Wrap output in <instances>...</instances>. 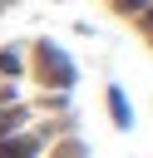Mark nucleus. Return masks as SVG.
Listing matches in <instances>:
<instances>
[{
    "label": "nucleus",
    "instance_id": "nucleus-5",
    "mask_svg": "<svg viewBox=\"0 0 153 158\" xmlns=\"http://www.w3.org/2000/svg\"><path fill=\"white\" fill-rule=\"evenodd\" d=\"M123 10H148V0H123Z\"/></svg>",
    "mask_w": 153,
    "mask_h": 158
},
{
    "label": "nucleus",
    "instance_id": "nucleus-4",
    "mask_svg": "<svg viewBox=\"0 0 153 158\" xmlns=\"http://www.w3.org/2000/svg\"><path fill=\"white\" fill-rule=\"evenodd\" d=\"M0 74H20V54H15V49L0 54Z\"/></svg>",
    "mask_w": 153,
    "mask_h": 158
},
{
    "label": "nucleus",
    "instance_id": "nucleus-2",
    "mask_svg": "<svg viewBox=\"0 0 153 158\" xmlns=\"http://www.w3.org/2000/svg\"><path fill=\"white\" fill-rule=\"evenodd\" d=\"M109 109H114V123H118V128H128V123H133V114H128V99H123V89H109Z\"/></svg>",
    "mask_w": 153,
    "mask_h": 158
},
{
    "label": "nucleus",
    "instance_id": "nucleus-1",
    "mask_svg": "<svg viewBox=\"0 0 153 158\" xmlns=\"http://www.w3.org/2000/svg\"><path fill=\"white\" fill-rule=\"evenodd\" d=\"M39 148V138H30V133H20V138H0V158H30Z\"/></svg>",
    "mask_w": 153,
    "mask_h": 158
},
{
    "label": "nucleus",
    "instance_id": "nucleus-3",
    "mask_svg": "<svg viewBox=\"0 0 153 158\" xmlns=\"http://www.w3.org/2000/svg\"><path fill=\"white\" fill-rule=\"evenodd\" d=\"M44 59H49V69H59V84H69V64H64V54H54V44L44 49Z\"/></svg>",
    "mask_w": 153,
    "mask_h": 158
}]
</instances>
